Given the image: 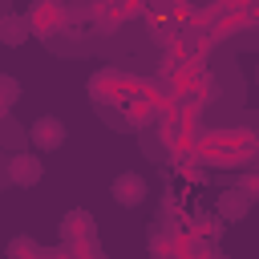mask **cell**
<instances>
[{
    "mask_svg": "<svg viewBox=\"0 0 259 259\" xmlns=\"http://www.w3.org/2000/svg\"><path fill=\"white\" fill-rule=\"evenodd\" d=\"M109 194H113V202L121 206V210H134V206H142L146 202V178L138 174V170H121L113 182H109Z\"/></svg>",
    "mask_w": 259,
    "mask_h": 259,
    "instance_id": "cell-1",
    "label": "cell"
},
{
    "mask_svg": "<svg viewBox=\"0 0 259 259\" xmlns=\"http://www.w3.org/2000/svg\"><path fill=\"white\" fill-rule=\"evenodd\" d=\"M28 142H32L40 154L61 150V146H65V121H61V117H53V113H40V117L28 125Z\"/></svg>",
    "mask_w": 259,
    "mask_h": 259,
    "instance_id": "cell-2",
    "label": "cell"
},
{
    "mask_svg": "<svg viewBox=\"0 0 259 259\" xmlns=\"http://www.w3.org/2000/svg\"><path fill=\"white\" fill-rule=\"evenodd\" d=\"M40 174H45V166H40L32 154H12V158H8V178H12L16 186H36Z\"/></svg>",
    "mask_w": 259,
    "mask_h": 259,
    "instance_id": "cell-3",
    "label": "cell"
},
{
    "mask_svg": "<svg viewBox=\"0 0 259 259\" xmlns=\"http://www.w3.org/2000/svg\"><path fill=\"white\" fill-rule=\"evenodd\" d=\"M24 40H28V20L16 16V12H4V16H0V45L20 49Z\"/></svg>",
    "mask_w": 259,
    "mask_h": 259,
    "instance_id": "cell-4",
    "label": "cell"
},
{
    "mask_svg": "<svg viewBox=\"0 0 259 259\" xmlns=\"http://www.w3.org/2000/svg\"><path fill=\"white\" fill-rule=\"evenodd\" d=\"M89 227H93V214H89V210H69V214L61 219V235H65V239H81Z\"/></svg>",
    "mask_w": 259,
    "mask_h": 259,
    "instance_id": "cell-5",
    "label": "cell"
},
{
    "mask_svg": "<svg viewBox=\"0 0 259 259\" xmlns=\"http://www.w3.org/2000/svg\"><path fill=\"white\" fill-rule=\"evenodd\" d=\"M247 202H251V198H239V190H231V194L219 198V210H223L227 219H243V214H247Z\"/></svg>",
    "mask_w": 259,
    "mask_h": 259,
    "instance_id": "cell-6",
    "label": "cell"
},
{
    "mask_svg": "<svg viewBox=\"0 0 259 259\" xmlns=\"http://www.w3.org/2000/svg\"><path fill=\"white\" fill-rule=\"evenodd\" d=\"M16 97H20V81L4 73V77H0V113H8V109L16 105Z\"/></svg>",
    "mask_w": 259,
    "mask_h": 259,
    "instance_id": "cell-7",
    "label": "cell"
},
{
    "mask_svg": "<svg viewBox=\"0 0 259 259\" xmlns=\"http://www.w3.org/2000/svg\"><path fill=\"white\" fill-rule=\"evenodd\" d=\"M24 255H36V243H32L28 235H16V239L8 243V259H24Z\"/></svg>",
    "mask_w": 259,
    "mask_h": 259,
    "instance_id": "cell-8",
    "label": "cell"
},
{
    "mask_svg": "<svg viewBox=\"0 0 259 259\" xmlns=\"http://www.w3.org/2000/svg\"><path fill=\"white\" fill-rule=\"evenodd\" d=\"M239 194L251 198V202H259V170H247V174L239 178Z\"/></svg>",
    "mask_w": 259,
    "mask_h": 259,
    "instance_id": "cell-9",
    "label": "cell"
},
{
    "mask_svg": "<svg viewBox=\"0 0 259 259\" xmlns=\"http://www.w3.org/2000/svg\"><path fill=\"white\" fill-rule=\"evenodd\" d=\"M219 259H227V255H219Z\"/></svg>",
    "mask_w": 259,
    "mask_h": 259,
    "instance_id": "cell-10",
    "label": "cell"
}]
</instances>
